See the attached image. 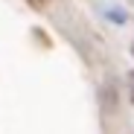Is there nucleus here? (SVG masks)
Returning a JSON list of instances; mask_svg holds the SVG:
<instances>
[{"label": "nucleus", "mask_w": 134, "mask_h": 134, "mask_svg": "<svg viewBox=\"0 0 134 134\" xmlns=\"http://www.w3.org/2000/svg\"><path fill=\"white\" fill-rule=\"evenodd\" d=\"M29 6H32V9H44V6H47V0H29Z\"/></svg>", "instance_id": "nucleus-1"}, {"label": "nucleus", "mask_w": 134, "mask_h": 134, "mask_svg": "<svg viewBox=\"0 0 134 134\" xmlns=\"http://www.w3.org/2000/svg\"><path fill=\"white\" fill-rule=\"evenodd\" d=\"M131 102H134V73H131Z\"/></svg>", "instance_id": "nucleus-2"}]
</instances>
